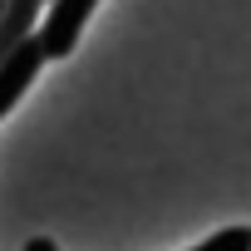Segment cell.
Here are the masks:
<instances>
[{
  "label": "cell",
  "mask_w": 251,
  "mask_h": 251,
  "mask_svg": "<svg viewBox=\"0 0 251 251\" xmlns=\"http://www.w3.org/2000/svg\"><path fill=\"white\" fill-rule=\"evenodd\" d=\"M94 5H99V0H50V15L40 25V40H45V54L50 59H69L74 54V45H79Z\"/></svg>",
  "instance_id": "1"
},
{
  "label": "cell",
  "mask_w": 251,
  "mask_h": 251,
  "mask_svg": "<svg viewBox=\"0 0 251 251\" xmlns=\"http://www.w3.org/2000/svg\"><path fill=\"white\" fill-rule=\"evenodd\" d=\"M45 59H50V54H45V40H40V30H35L5 64H0V118H5V113L25 99V89L35 84V74L45 69Z\"/></svg>",
  "instance_id": "2"
},
{
  "label": "cell",
  "mask_w": 251,
  "mask_h": 251,
  "mask_svg": "<svg viewBox=\"0 0 251 251\" xmlns=\"http://www.w3.org/2000/svg\"><path fill=\"white\" fill-rule=\"evenodd\" d=\"M40 5L45 0H10L5 5V15H0V64L40 30Z\"/></svg>",
  "instance_id": "3"
},
{
  "label": "cell",
  "mask_w": 251,
  "mask_h": 251,
  "mask_svg": "<svg viewBox=\"0 0 251 251\" xmlns=\"http://www.w3.org/2000/svg\"><path fill=\"white\" fill-rule=\"evenodd\" d=\"M192 251H251V226H226V231L207 236V241L192 246Z\"/></svg>",
  "instance_id": "4"
},
{
  "label": "cell",
  "mask_w": 251,
  "mask_h": 251,
  "mask_svg": "<svg viewBox=\"0 0 251 251\" xmlns=\"http://www.w3.org/2000/svg\"><path fill=\"white\" fill-rule=\"evenodd\" d=\"M25 251H59L50 236H35V241H25Z\"/></svg>",
  "instance_id": "5"
},
{
  "label": "cell",
  "mask_w": 251,
  "mask_h": 251,
  "mask_svg": "<svg viewBox=\"0 0 251 251\" xmlns=\"http://www.w3.org/2000/svg\"><path fill=\"white\" fill-rule=\"evenodd\" d=\"M5 5H10V0H0V15H5Z\"/></svg>",
  "instance_id": "6"
}]
</instances>
